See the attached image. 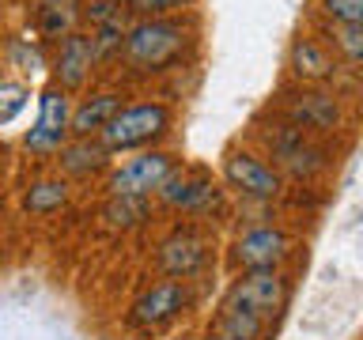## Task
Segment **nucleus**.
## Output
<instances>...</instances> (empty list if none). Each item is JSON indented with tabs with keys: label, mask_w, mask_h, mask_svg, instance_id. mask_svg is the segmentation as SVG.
Instances as JSON below:
<instances>
[{
	"label": "nucleus",
	"mask_w": 363,
	"mask_h": 340,
	"mask_svg": "<svg viewBox=\"0 0 363 340\" xmlns=\"http://www.w3.org/2000/svg\"><path fill=\"white\" fill-rule=\"evenodd\" d=\"M125 61L140 72H159L186 50V27L178 19H140L125 30Z\"/></svg>",
	"instance_id": "1"
},
{
	"label": "nucleus",
	"mask_w": 363,
	"mask_h": 340,
	"mask_svg": "<svg viewBox=\"0 0 363 340\" xmlns=\"http://www.w3.org/2000/svg\"><path fill=\"white\" fill-rule=\"evenodd\" d=\"M167 125H170V110L163 102H136V106H121L113 113L95 140L106 152H129V147H144L155 136H163Z\"/></svg>",
	"instance_id": "2"
},
{
	"label": "nucleus",
	"mask_w": 363,
	"mask_h": 340,
	"mask_svg": "<svg viewBox=\"0 0 363 340\" xmlns=\"http://www.w3.org/2000/svg\"><path fill=\"white\" fill-rule=\"evenodd\" d=\"M284 302H288V280L277 268H269V272H246L242 280H235V288L223 299V310L254 314L269 325L284 310Z\"/></svg>",
	"instance_id": "3"
},
{
	"label": "nucleus",
	"mask_w": 363,
	"mask_h": 340,
	"mask_svg": "<svg viewBox=\"0 0 363 340\" xmlns=\"http://www.w3.org/2000/svg\"><path fill=\"white\" fill-rule=\"evenodd\" d=\"M68 118H72V102H68V91L61 87H45L38 98V121L30 125V132L23 136L27 152L34 155H57L68 144Z\"/></svg>",
	"instance_id": "4"
},
{
	"label": "nucleus",
	"mask_w": 363,
	"mask_h": 340,
	"mask_svg": "<svg viewBox=\"0 0 363 340\" xmlns=\"http://www.w3.org/2000/svg\"><path fill=\"white\" fill-rule=\"evenodd\" d=\"M174 166H178L174 155H167V152H140L113 170L106 189H110V197H144L147 200L152 193H159V186L170 178Z\"/></svg>",
	"instance_id": "5"
},
{
	"label": "nucleus",
	"mask_w": 363,
	"mask_h": 340,
	"mask_svg": "<svg viewBox=\"0 0 363 340\" xmlns=\"http://www.w3.org/2000/svg\"><path fill=\"white\" fill-rule=\"evenodd\" d=\"M186 302H189L186 280H159L133 302L129 322L140 325V329H155V325L170 322V317H178L182 310H186Z\"/></svg>",
	"instance_id": "6"
},
{
	"label": "nucleus",
	"mask_w": 363,
	"mask_h": 340,
	"mask_svg": "<svg viewBox=\"0 0 363 340\" xmlns=\"http://www.w3.org/2000/svg\"><path fill=\"white\" fill-rule=\"evenodd\" d=\"M155 265L167 272L170 280H189L208 265V242L197 231H174L170 238L159 242Z\"/></svg>",
	"instance_id": "7"
},
{
	"label": "nucleus",
	"mask_w": 363,
	"mask_h": 340,
	"mask_svg": "<svg viewBox=\"0 0 363 340\" xmlns=\"http://www.w3.org/2000/svg\"><path fill=\"white\" fill-rule=\"evenodd\" d=\"M291 254V238L280 227H254L235 242V261L246 272H269Z\"/></svg>",
	"instance_id": "8"
},
{
	"label": "nucleus",
	"mask_w": 363,
	"mask_h": 340,
	"mask_svg": "<svg viewBox=\"0 0 363 340\" xmlns=\"http://www.w3.org/2000/svg\"><path fill=\"white\" fill-rule=\"evenodd\" d=\"M223 178L231 181L238 193H246V197H254V200H272L280 193V174L265 163V159H257L250 152H231L227 155Z\"/></svg>",
	"instance_id": "9"
},
{
	"label": "nucleus",
	"mask_w": 363,
	"mask_h": 340,
	"mask_svg": "<svg viewBox=\"0 0 363 340\" xmlns=\"http://www.w3.org/2000/svg\"><path fill=\"white\" fill-rule=\"evenodd\" d=\"M159 197L170 208H182V212H208L216 204V186L208 174L201 170H170V178L159 186Z\"/></svg>",
	"instance_id": "10"
},
{
	"label": "nucleus",
	"mask_w": 363,
	"mask_h": 340,
	"mask_svg": "<svg viewBox=\"0 0 363 340\" xmlns=\"http://www.w3.org/2000/svg\"><path fill=\"white\" fill-rule=\"evenodd\" d=\"M91 64H95V50H91V34H65L61 38V50H57V61H53V76H57V87L61 91H76L87 84L91 76Z\"/></svg>",
	"instance_id": "11"
},
{
	"label": "nucleus",
	"mask_w": 363,
	"mask_h": 340,
	"mask_svg": "<svg viewBox=\"0 0 363 340\" xmlns=\"http://www.w3.org/2000/svg\"><path fill=\"white\" fill-rule=\"evenodd\" d=\"M291 125L303 129H337L340 125V102L329 91H299V95H284Z\"/></svg>",
	"instance_id": "12"
},
{
	"label": "nucleus",
	"mask_w": 363,
	"mask_h": 340,
	"mask_svg": "<svg viewBox=\"0 0 363 340\" xmlns=\"http://www.w3.org/2000/svg\"><path fill=\"white\" fill-rule=\"evenodd\" d=\"M272 152H277L280 166H284V170H291L295 178H311V174H318V170L325 166L322 152L306 144V140H303V132L295 129V125H291V129H284L277 140H272Z\"/></svg>",
	"instance_id": "13"
},
{
	"label": "nucleus",
	"mask_w": 363,
	"mask_h": 340,
	"mask_svg": "<svg viewBox=\"0 0 363 340\" xmlns=\"http://www.w3.org/2000/svg\"><path fill=\"white\" fill-rule=\"evenodd\" d=\"M118 110H121V95H113V91H102V95L84 98V102L72 110V118H68V136H76V140L99 136Z\"/></svg>",
	"instance_id": "14"
},
{
	"label": "nucleus",
	"mask_w": 363,
	"mask_h": 340,
	"mask_svg": "<svg viewBox=\"0 0 363 340\" xmlns=\"http://www.w3.org/2000/svg\"><path fill=\"white\" fill-rule=\"evenodd\" d=\"M291 72L299 79H306V84H325V79L337 76V64L318 42L299 38L291 45Z\"/></svg>",
	"instance_id": "15"
},
{
	"label": "nucleus",
	"mask_w": 363,
	"mask_h": 340,
	"mask_svg": "<svg viewBox=\"0 0 363 340\" xmlns=\"http://www.w3.org/2000/svg\"><path fill=\"white\" fill-rule=\"evenodd\" d=\"M57 155H61V170L72 178H87V174H95V170H102L110 163V152L95 140V136H87V140H68Z\"/></svg>",
	"instance_id": "16"
},
{
	"label": "nucleus",
	"mask_w": 363,
	"mask_h": 340,
	"mask_svg": "<svg viewBox=\"0 0 363 340\" xmlns=\"http://www.w3.org/2000/svg\"><path fill=\"white\" fill-rule=\"evenodd\" d=\"M261 333H265V322L242 310H223L220 306V317L212 322V340H261Z\"/></svg>",
	"instance_id": "17"
},
{
	"label": "nucleus",
	"mask_w": 363,
	"mask_h": 340,
	"mask_svg": "<svg viewBox=\"0 0 363 340\" xmlns=\"http://www.w3.org/2000/svg\"><path fill=\"white\" fill-rule=\"evenodd\" d=\"M68 204V181L65 178H42L34 181L27 189V197H23V208L30 215H50L57 208H65Z\"/></svg>",
	"instance_id": "18"
},
{
	"label": "nucleus",
	"mask_w": 363,
	"mask_h": 340,
	"mask_svg": "<svg viewBox=\"0 0 363 340\" xmlns=\"http://www.w3.org/2000/svg\"><path fill=\"white\" fill-rule=\"evenodd\" d=\"M79 19V0H42L38 4V23L50 38L72 34V23Z\"/></svg>",
	"instance_id": "19"
},
{
	"label": "nucleus",
	"mask_w": 363,
	"mask_h": 340,
	"mask_svg": "<svg viewBox=\"0 0 363 340\" xmlns=\"http://www.w3.org/2000/svg\"><path fill=\"white\" fill-rule=\"evenodd\" d=\"M102 220L113 231H129V227L147 220V200L144 197H110V204L102 208Z\"/></svg>",
	"instance_id": "20"
},
{
	"label": "nucleus",
	"mask_w": 363,
	"mask_h": 340,
	"mask_svg": "<svg viewBox=\"0 0 363 340\" xmlns=\"http://www.w3.org/2000/svg\"><path fill=\"white\" fill-rule=\"evenodd\" d=\"M125 19H110V23H102V27L91 34V50H95V61H106V57L113 53H121V42H125Z\"/></svg>",
	"instance_id": "21"
},
{
	"label": "nucleus",
	"mask_w": 363,
	"mask_h": 340,
	"mask_svg": "<svg viewBox=\"0 0 363 340\" xmlns=\"http://www.w3.org/2000/svg\"><path fill=\"white\" fill-rule=\"evenodd\" d=\"M329 38H333V45L348 64H359V57H363V27L359 23H333Z\"/></svg>",
	"instance_id": "22"
},
{
	"label": "nucleus",
	"mask_w": 363,
	"mask_h": 340,
	"mask_svg": "<svg viewBox=\"0 0 363 340\" xmlns=\"http://www.w3.org/2000/svg\"><path fill=\"white\" fill-rule=\"evenodd\" d=\"M27 106V87L16 84V79H4L0 84V125H11Z\"/></svg>",
	"instance_id": "23"
},
{
	"label": "nucleus",
	"mask_w": 363,
	"mask_h": 340,
	"mask_svg": "<svg viewBox=\"0 0 363 340\" xmlns=\"http://www.w3.org/2000/svg\"><path fill=\"white\" fill-rule=\"evenodd\" d=\"M189 0H125V8L136 11L140 19H167L170 11L186 8Z\"/></svg>",
	"instance_id": "24"
},
{
	"label": "nucleus",
	"mask_w": 363,
	"mask_h": 340,
	"mask_svg": "<svg viewBox=\"0 0 363 340\" xmlns=\"http://www.w3.org/2000/svg\"><path fill=\"white\" fill-rule=\"evenodd\" d=\"M322 8L333 23H359L363 27V0H322Z\"/></svg>",
	"instance_id": "25"
},
{
	"label": "nucleus",
	"mask_w": 363,
	"mask_h": 340,
	"mask_svg": "<svg viewBox=\"0 0 363 340\" xmlns=\"http://www.w3.org/2000/svg\"><path fill=\"white\" fill-rule=\"evenodd\" d=\"M79 8H84L79 16H87L91 23H95V27H102V23H110V19H118L121 11H125L121 0H84Z\"/></svg>",
	"instance_id": "26"
},
{
	"label": "nucleus",
	"mask_w": 363,
	"mask_h": 340,
	"mask_svg": "<svg viewBox=\"0 0 363 340\" xmlns=\"http://www.w3.org/2000/svg\"><path fill=\"white\" fill-rule=\"evenodd\" d=\"M170 340H193V336H170Z\"/></svg>",
	"instance_id": "27"
}]
</instances>
